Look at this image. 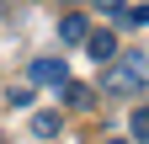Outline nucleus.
I'll return each instance as SVG.
<instances>
[{"label": "nucleus", "instance_id": "obj_9", "mask_svg": "<svg viewBox=\"0 0 149 144\" xmlns=\"http://www.w3.org/2000/svg\"><path fill=\"white\" fill-rule=\"evenodd\" d=\"M107 144H123V139H107Z\"/></svg>", "mask_w": 149, "mask_h": 144}, {"label": "nucleus", "instance_id": "obj_6", "mask_svg": "<svg viewBox=\"0 0 149 144\" xmlns=\"http://www.w3.org/2000/svg\"><path fill=\"white\" fill-rule=\"evenodd\" d=\"M128 128H133V139H144V144H149V107H139V112L128 117Z\"/></svg>", "mask_w": 149, "mask_h": 144}, {"label": "nucleus", "instance_id": "obj_3", "mask_svg": "<svg viewBox=\"0 0 149 144\" xmlns=\"http://www.w3.org/2000/svg\"><path fill=\"white\" fill-rule=\"evenodd\" d=\"M85 48H91V59H96V64H112V59H117V32H91Z\"/></svg>", "mask_w": 149, "mask_h": 144}, {"label": "nucleus", "instance_id": "obj_10", "mask_svg": "<svg viewBox=\"0 0 149 144\" xmlns=\"http://www.w3.org/2000/svg\"><path fill=\"white\" fill-rule=\"evenodd\" d=\"M0 144H6V139H0Z\"/></svg>", "mask_w": 149, "mask_h": 144}, {"label": "nucleus", "instance_id": "obj_8", "mask_svg": "<svg viewBox=\"0 0 149 144\" xmlns=\"http://www.w3.org/2000/svg\"><path fill=\"white\" fill-rule=\"evenodd\" d=\"M101 11H112V16H117V11H123V0H101Z\"/></svg>", "mask_w": 149, "mask_h": 144}, {"label": "nucleus", "instance_id": "obj_2", "mask_svg": "<svg viewBox=\"0 0 149 144\" xmlns=\"http://www.w3.org/2000/svg\"><path fill=\"white\" fill-rule=\"evenodd\" d=\"M27 75H32L37 85H69V64H64V59H32Z\"/></svg>", "mask_w": 149, "mask_h": 144}, {"label": "nucleus", "instance_id": "obj_4", "mask_svg": "<svg viewBox=\"0 0 149 144\" xmlns=\"http://www.w3.org/2000/svg\"><path fill=\"white\" fill-rule=\"evenodd\" d=\"M59 38H64V43H85V38H91L85 16H64V22H59Z\"/></svg>", "mask_w": 149, "mask_h": 144}, {"label": "nucleus", "instance_id": "obj_5", "mask_svg": "<svg viewBox=\"0 0 149 144\" xmlns=\"http://www.w3.org/2000/svg\"><path fill=\"white\" fill-rule=\"evenodd\" d=\"M32 134L37 139H53V134H59V112H37L32 117Z\"/></svg>", "mask_w": 149, "mask_h": 144}, {"label": "nucleus", "instance_id": "obj_1", "mask_svg": "<svg viewBox=\"0 0 149 144\" xmlns=\"http://www.w3.org/2000/svg\"><path fill=\"white\" fill-rule=\"evenodd\" d=\"M139 85H149V53H123V59H112V69L101 75V91H139Z\"/></svg>", "mask_w": 149, "mask_h": 144}, {"label": "nucleus", "instance_id": "obj_7", "mask_svg": "<svg viewBox=\"0 0 149 144\" xmlns=\"http://www.w3.org/2000/svg\"><path fill=\"white\" fill-rule=\"evenodd\" d=\"M64 101L69 107H91V85H64Z\"/></svg>", "mask_w": 149, "mask_h": 144}]
</instances>
